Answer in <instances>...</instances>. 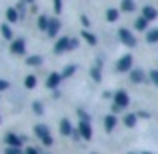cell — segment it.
Masks as SVG:
<instances>
[{"label": "cell", "instance_id": "obj_1", "mask_svg": "<svg viewBox=\"0 0 158 154\" xmlns=\"http://www.w3.org/2000/svg\"><path fill=\"white\" fill-rule=\"evenodd\" d=\"M34 134L38 136L40 140H42V144L44 146H52V136H50V130H48V126L46 124H36L34 126Z\"/></svg>", "mask_w": 158, "mask_h": 154}, {"label": "cell", "instance_id": "obj_2", "mask_svg": "<svg viewBox=\"0 0 158 154\" xmlns=\"http://www.w3.org/2000/svg\"><path fill=\"white\" fill-rule=\"evenodd\" d=\"M132 64H134L132 54H124V56L116 62V72H130V70H132Z\"/></svg>", "mask_w": 158, "mask_h": 154}, {"label": "cell", "instance_id": "obj_3", "mask_svg": "<svg viewBox=\"0 0 158 154\" xmlns=\"http://www.w3.org/2000/svg\"><path fill=\"white\" fill-rule=\"evenodd\" d=\"M118 38L122 40V44H126V46H130V48L136 46V38H134V34H132L128 28H120L118 30Z\"/></svg>", "mask_w": 158, "mask_h": 154}, {"label": "cell", "instance_id": "obj_4", "mask_svg": "<svg viewBox=\"0 0 158 154\" xmlns=\"http://www.w3.org/2000/svg\"><path fill=\"white\" fill-rule=\"evenodd\" d=\"M10 52L16 54V56H22V54H26V42H24V38H14L10 42Z\"/></svg>", "mask_w": 158, "mask_h": 154}, {"label": "cell", "instance_id": "obj_5", "mask_svg": "<svg viewBox=\"0 0 158 154\" xmlns=\"http://www.w3.org/2000/svg\"><path fill=\"white\" fill-rule=\"evenodd\" d=\"M114 104H116L118 108H122V110H124V108L130 104V98H128V94L124 92V90H118V92L114 94Z\"/></svg>", "mask_w": 158, "mask_h": 154}, {"label": "cell", "instance_id": "obj_6", "mask_svg": "<svg viewBox=\"0 0 158 154\" xmlns=\"http://www.w3.org/2000/svg\"><path fill=\"white\" fill-rule=\"evenodd\" d=\"M130 82H134V84L146 82V72H144L142 68H132L130 70Z\"/></svg>", "mask_w": 158, "mask_h": 154}, {"label": "cell", "instance_id": "obj_7", "mask_svg": "<svg viewBox=\"0 0 158 154\" xmlns=\"http://www.w3.org/2000/svg\"><path fill=\"white\" fill-rule=\"evenodd\" d=\"M66 50H70V38H68V36L58 38L56 44H54V52H56V54H62V52H66Z\"/></svg>", "mask_w": 158, "mask_h": 154}, {"label": "cell", "instance_id": "obj_8", "mask_svg": "<svg viewBox=\"0 0 158 154\" xmlns=\"http://www.w3.org/2000/svg\"><path fill=\"white\" fill-rule=\"evenodd\" d=\"M22 142H24V138H20V136L14 134V132H8V134H6V144H8V146L22 148Z\"/></svg>", "mask_w": 158, "mask_h": 154}, {"label": "cell", "instance_id": "obj_9", "mask_svg": "<svg viewBox=\"0 0 158 154\" xmlns=\"http://www.w3.org/2000/svg\"><path fill=\"white\" fill-rule=\"evenodd\" d=\"M78 134H80L84 140L92 138V126H90V122H80V126H78Z\"/></svg>", "mask_w": 158, "mask_h": 154}, {"label": "cell", "instance_id": "obj_10", "mask_svg": "<svg viewBox=\"0 0 158 154\" xmlns=\"http://www.w3.org/2000/svg\"><path fill=\"white\" fill-rule=\"evenodd\" d=\"M60 82H62V74H58V72H52L50 76L46 78V86L48 88H58V86H60Z\"/></svg>", "mask_w": 158, "mask_h": 154}, {"label": "cell", "instance_id": "obj_11", "mask_svg": "<svg viewBox=\"0 0 158 154\" xmlns=\"http://www.w3.org/2000/svg\"><path fill=\"white\" fill-rule=\"evenodd\" d=\"M60 134L62 136H72L74 134V128H72V124H70L68 118H62L60 120Z\"/></svg>", "mask_w": 158, "mask_h": 154}, {"label": "cell", "instance_id": "obj_12", "mask_svg": "<svg viewBox=\"0 0 158 154\" xmlns=\"http://www.w3.org/2000/svg\"><path fill=\"white\" fill-rule=\"evenodd\" d=\"M142 16L148 20V22H152V20L158 18V10H156L154 6H144L142 8Z\"/></svg>", "mask_w": 158, "mask_h": 154}, {"label": "cell", "instance_id": "obj_13", "mask_svg": "<svg viewBox=\"0 0 158 154\" xmlns=\"http://www.w3.org/2000/svg\"><path fill=\"white\" fill-rule=\"evenodd\" d=\"M60 32V20L58 18H50V26H48V36L54 38V36Z\"/></svg>", "mask_w": 158, "mask_h": 154}, {"label": "cell", "instance_id": "obj_14", "mask_svg": "<svg viewBox=\"0 0 158 154\" xmlns=\"http://www.w3.org/2000/svg\"><path fill=\"white\" fill-rule=\"evenodd\" d=\"M116 122H118V120H116V114H108L106 118H104V128H106V132H112L116 128Z\"/></svg>", "mask_w": 158, "mask_h": 154}, {"label": "cell", "instance_id": "obj_15", "mask_svg": "<svg viewBox=\"0 0 158 154\" xmlns=\"http://www.w3.org/2000/svg\"><path fill=\"white\" fill-rule=\"evenodd\" d=\"M18 18H20V14H18L16 8H8L6 10V20L8 22H18Z\"/></svg>", "mask_w": 158, "mask_h": 154}, {"label": "cell", "instance_id": "obj_16", "mask_svg": "<svg viewBox=\"0 0 158 154\" xmlns=\"http://www.w3.org/2000/svg\"><path fill=\"white\" fill-rule=\"evenodd\" d=\"M146 42L148 44H156L158 42V28H152V30L146 32Z\"/></svg>", "mask_w": 158, "mask_h": 154}, {"label": "cell", "instance_id": "obj_17", "mask_svg": "<svg viewBox=\"0 0 158 154\" xmlns=\"http://www.w3.org/2000/svg\"><path fill=\"white\" fill-rule=\"evenodd\" d=\"M134 0H122V2H120V10L122 12H132L134 10Z\"/></svg>", "mask_w": 158, "mask_h": 154}, {"label": "cell", "instance_id": "obj_18", "mask_svg": "<svg viewBox=\"0 0 158 154\" xmlns=\"http://www.w3.org/2000/svg\"><path fill=\"white\" fill-rule=\"evenodd\" d=\"M118 16H120V12L116 10V8H108V10H106V20H108V22H116Z\"/></svg>", "mask_w": 158, "mask_h": 154}, {"label": "cell", "instance_id": "obj_19", "mask_svg": "<svg viewBox=\"0 0 158 154\" xmlns=\"http://www.w3.org/2000/svg\"><path fill=\"white\" fill-rule=\"evenodd\" d=\"M48 26H50V20H48V16L40 14V16H38V28H40V30H46V32H48Z\"/></svg>", "mask_w": 158, "mask_h": 154}, {"label": "cell", "instance_id": "obj_20", "mask_svg": "<svg viewBox=\"0 0 158 154\" xmlns=\"http://www.w3.org/2000/svg\"><path fill=\"white\" fill-rule=\"evenodd\" d=\"M82 38H84L86 42L90 44V46H94V44L98 42V40H96V36H94L92 32H88V30H82Z\"/></svg>", "mask_w": 158, "mask_h": 154}, {"label": "cell", "instance_id": "obj_21", "mask_svg": "<svg viewBox=\"0 0 158 154\" xmlns=\"http://www.w3.org/2000/svg\"><path fill=\"white\" fill-rule=\"evenodd\" d=\"M134 26H136V30L144 32V30H146V28H148V20L144 18V16H140V18H138V20H136V22H134Z\"/></svg>", "mask_w": 158, "mask_h": 154}, {"label": "cell", "instance_id": "obj_22", "mask_svg": "<svg viewBox=\"0 0 158 154\" xmlns=\"http://www.w3.org/2000/svg\"><path fill=\"white\" fill-rule=\"evenodd\" d=\"M36 82H38V80H36V76H34V74H28V76L24 78V86H26L28 90H32V88H34V86H36Z\"/></svg>", "mask_w": 158, "mask_h": 154}, {"label": "cell", "instance_id": "obj_23", "mask_svg": "<svg viewBox=\"0 0 158 154\" xmlns=\"http://www.w3.org/2000/svg\"><path fill=\"white\" fill-rule=\"evenodd\" d=\"M0 32H2L4 40H14V38H12V30H10L8 24H2V26H0Z\"/></svg>", "mask_w": 158, "mask_h": 154}, {"label": "cell", "instance_id": "obj_24", "mask_svg": "<svg viewBox=\"0 0 158 154\" xmlns=\"http://www.w3.org/2000/svg\"><path fill=\"white\" fill-rule=\"evenodd\" d=\"M74 72H76V64H68L64 70H62V78H70Z\"/></svg>", "mask_w": 158, "mask_h": 154}, {"label": "cell", "instance_id": "obj_25", "mask_svg": "<svg viewBox=\"0 0 158 154\" xmlns=\"http://www.w3.org/2000/svg\"><path fill=\"white\" fill-rule=\"evenodd\" d=\"M136 120H138V116H136V114H126V116H124V124H126L128 128H132V126H134V124H136Z\"/></svg>", "mask_w": 158, "mask_h": 154}, {"label": "cell", "instance_id": "obj_26", "mask_svg": "<svg viewBox=\"0 0 158 154\" xmlns=\"http://www.w3.org/2000/svg\"><path fill=\"white\" fill-rule=\"evenodd\" d=\"M26 64L28 66H40V64H42V56H28Z\"/></svg>", "mask_w": 158, "mask_h": 154}, {"label": "cell", "instance_id": "obj_27", "mask_svg": "<svg viewBox=\"0 0 158 154\" xmlns=\"http://www.w3.org/2000/svg\"><path fill=\"white\" fill-rule=\"evenodd\" d=\"M90 76H92V80L100 82V80H102V72H100V68H98V66H94V68L90 70Z\"/></svg>", "mask_w": 158, "mask_h": 154}, {"label": "cell", "instance_id": "obj_28", "mask_svg": "<svg viewBox=\"0 0 158 154\" xmlns=\"http://www.w3.org/2000/svg\"><path fill=\"white\" fill-rule=\"evenodd\" d=\"M32 110H34L38 116H42V112H44V106H42V102H34V104H32Z\"/></svg>", "mask_w": 158, "mask_h": 154}, {"label": "cell", "instance_id": "obj_29", "mask_svg": "<svg viewBox=\"0 0 158 154\" xmlns=\"http://www.w3.org/2000/svg\"><path fill=\"white\" fill-rule=\"evenodd\" d=\"M24 150L22 148H12V146H6V150H4V154H22Z\"/></svg>", "mask_w": 158, "mask_h": 154}, {"label": "cell", "instance_id": "obj_30", "mask_svg": "<svg viewBox=\"0 0 158 154\" xmlns=\"http://www.w3.org/2000/svg\"><path fill=\"white\" fill-rule=\"evenodd\" d=\"M16 10H18L20 18H22V16H24V10H26V2H24V0H22V2H18V6H16Z\"/></svg>", "mask_w": 158, "mask_h": 154}, {"label": "cell", "instance_id": "obj_31", "mask_svg": "<svg viewBox=\"0 0 158 154\" xmlns=\"http://www.w3.org/2000/svg\"><path fill=\"white\" fill-rule=\"evenodd\" d=\"M78 116H80V122H90V116L86 114V112L82 110V108H80V110H78Z\"/></svg>", "mask_w": 158, "mask_h": 154}, {"label": "cell", "instance_id": "obj_32", "mask_svg": "<svg viewBox=\"0 0 158 154\" xmlns=\"http://www.w3.org/2000/svg\"><path fill=\"white\" fill-rule=\"evenodd\" d=\"M54 12H56V14L62 12V0H54Z\"/></svg>", "mask_w": 158, "mask_h": 154}, {"label": "cell", "instance_id": "obj_33", "mask_svg": "<svg viewBox=\"0 0 158 154\" xmlns=\"http://www.w3.org/2000/svg\"><path fill=\"white\" fill-rule=\"evenodd\" d=\"M150 80L154 82V86H158V70H150Z\"/></svg>", "mask_w": 158, "mask_h": 154}, {"label": "cell", "instance_id": "obj_34", "mask_svg": "<svg viewBox=\"0 0 158 154\" xmlns=\"http://www.w3.org/2000/svg\"><path fill=\"white\" fill-rule=\"evenodd\" d=\"M80 22H82V26H86V28L90 26V20H88V16H84V14L80 16Z\"/></svg>", "mask_w": 158, "mask_h": 154}, {"label": "cell", "instance_id": "obj_35", "mask_svg": "<svg viewBox=\"0 0 158 154\" xmlns=\"http://www.w3.org/2000/svg\"><path fill=\"white\" fill-rule=\"evenodd\" d=\"M8 80H0V92H4V90H8Z\"/></svg>", "mask_w": 158, "mask_h": 154}, {"label": "cell", "instance_id": "obj_36", "mask_svg": "<svg viewBox=\"0 0 158 154\" xmlns=\"http://www.w3.org/2000/svg\"><path fill=\"white\" fill-rule=\"evenodd\" d=\"M24 154H40V152H38V148H26Z\"/></svg>", "mask_w": 158, "mask_h": 154}, {"label": "cell", "instance_id": "obj_37", "mask_svg": "<svg viewBox=\"0 0 158 154\" xmlns=\"http://www.w3.org/2000/svg\"><path fill=\"white\" fill-rule=\"evenodd\" d=\"M76 46H78V40L76 38H70V50H74Z\"/></svg>", "mask_w": 158, "mask_h": 154}, {"label": "cell", "instance_id": "obj_38", "mask_svg": "<svg viewBox=\"0 0 158 154\" xmlns=\"http://www.w3.org/2000/svg\"><path fill=\"white\" fill-rule=\"evenodd\" d=\"M120 110H122V108H118L114 102H112V114H116V112H120Z\"/></svg>", "mask_w": 158, "mask_h": 154}, {"label": "cell", "instance_id": "obj_39", "mask_svg": "<svg viewBox=\"0 0 158 154\" xmlns=\"http://www.w3.org/2000/svg\"><path fill=\"white\" fill-rule=\"evenodd\" d=\"M136 116H140V118H148V116H150V114H148V112H138V114H136Z\"/></svg>", "mask_w": 158, "mask_h": 154}, {"label": "cell", "instance_id": "obj_40", "mask_svg": "<svg viewBox=\"0 0 158 154\" xmlns=\"http://www.w3.org/2000/svg\"><path fill=\"white\" fill-rule=\"evenodd\" d=\"M24 2H26V4H32V2H34V0H24Z\"/></svg>", "mask_w": 158, "mask_h": 154}, {"label": "cell", "instance_id": "obj_41", "mask_svg": "<svg viewBox=\"0 0 158 154\" xmlns=\"http://www.w3.org/2000/svg\"><path fill=\"white\" fill-rule=\"evenodd\" d=\"M142 154H150V152H142Z\"/></svg>", "mask_w": 158, "mask_h": 154}, {"label": "cell", "instance_id": "obj_42", "mask_svg": "<svg viewBox=\"0 0 158 154\" xmlns=\"http://www.w3.org/2000/svg\"><path fill=\"white\" fill-rule=\"evenodd\" d=\"M46 154H50V152H46Z\"/></svg>", "mask_w": 158, "mask_h": 154}]
</instances>
